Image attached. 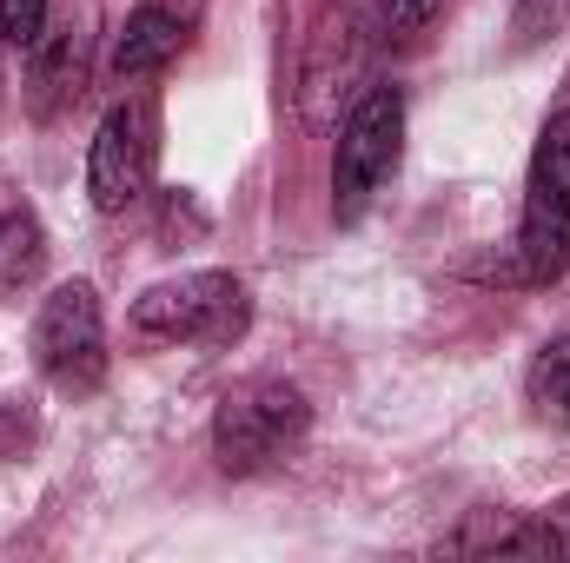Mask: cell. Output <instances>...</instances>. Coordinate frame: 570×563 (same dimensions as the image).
<instances>
[{"label":"cell","instance_id":"7","mask_svg":"<svg viewBox=\"0 0 570 563\" xmlns=\"http://www.w3.org/2000/svg\"><path fill=\"white\" fill-rule=\"evenodd\" d=\"M179 47H186V20H179L173 7H140V13L120 27V40H114V73H120V80H146V73H159Z\"/></svg>","mask_w":570,"mask_h":563},{"label":"cell","instance_id":"12","mask_svg":"<svg viewBox=\"0 0 570 563\" xmlns=\"http://www.w3.org/2000/svg\"><path fill=\"white\" fill-rule=\"evenodd\" d=\"M47 33V0H0V40L7 47H33Z\"/></svg>","mask_w":570,"mask_h":563},{"label":"cell","instance_id":"2","mask_svg":"<svg viewBox=\"0 0 570 563\" xmlns=\"http://www.w3.org/2000/svg\"><path fill=\"white\" fill-rule=\"evenodd\" d=\"M518 266L531 285H558L570 273V100L544 120L531 179H524V226H518Z\"/></svg>","mask_w":570,"mask_h":563},{"label":"cell","instance_id":"4","mask_svg":"<svg viewBox=\"0 0 570 563\" xmlns=\"http://www.w3.org/2000/svg\"><path fill=\"white\" fill-rule=\"evenodd\" d=\"M305 424H312V405H305L298 385L253 378V385H239V392L219 398V412H213V451H219L226 471H266L273 457H285L305 437Z\"/></svg>","mask_w":570,"mask_h":563},{"label":"cell","instance_id":"3","mask_svg":"<svg viewBox=\"0 0 570 563\" xmlns=\"http://www.w3.org/2000/svg\"><path fill=\"white\" fill-rule=\"evenodd\" d=\"M33 365L53 392L87 398L107 385V318L87 279L53 285L33 312Z\"/></svg>","mask_w":570,"mask_h":563},{"label":"cell","instance_id":"6","mask_svg":"<svg viewBox=\"0 0 570 563\" xmlns=\"http://www.w3.org/2000/svg\"><path fill=\"white\" fill-rule=\"evenodd\" d=\"M153 166H159V113L146 100H120L87 152V192L100 213H127L134 199H146L153 186Z\"/></svg>","mask_w":570,"mask_h":563},{"label":"cell","instance_id":"5","mask_svg":"<svg viewBox=\"0 0 570 563\" xmlns=\"http://www.w3.org/2000/svg\"><path fill=\"white\" fill-rule=\"evenodd\" d=\"M399 146H405V93L399 87H372L345 113L338 152H332V206H338V219H358L372 206V192L399 166Z\"/></svg>","mask_w":570,"mask_h":563},{"label":"cell","instance_id":"14","mask_svg":"<svg viewBox=\"0 0 570 563\" xmlns=\"http://www.w3.org/2000/svg\"><path fill=\"white\" fill-rule=\"evenodd\" d=\"M570 13V0H518V13H511V33H518V47H531V40H544L558 20Z\"/></svg>","mask_w":570,"mask_h":563},{"label":"cell","instance_id":"9","mask_svg":"<svg viewBox=\"0 0 570 563\" xmlns=\"http://www.w3.org/2000/svg\"><path fill=\"white\" fill-rule=\"evenodd\" d=\"M464 544H484V551H504V557H570V497L538 511L531 524H498V531L464 537Z\"/></svg>","mask_w":570,"mask_h":563},{"label":"cell","instance_id":"8","mask_svg":"<svg viewBox=\"0 0 570 563\" xmlns=\"http://www.w3.org/2000/svg\"><path fill=\"white\" fill-rule=\"evenodd\" d=\"M80 67H87V40L73 27L40 33L33 40V73H27V107L33 113H60L80 93Z\"/></svg>","mask_w":570,"mask_h":563},{"label":"cell","instance_id":"11","mask_svg":"<svg viewBox=\"0 0 570 563\" xmlns=\"http://www.w3.org/2000/svg\"><path fill=\"white\" fill-rule=\"evenodd\" d=\"M531 405L551 412V418H570V338H551L531 365Z\"/></svg>","mask_w":570,"mask_h":563},{"label":"cell","instance_id":"13","mask_svg":"<svg viewBox=\"0 0 570 563\" xmlns=\"http://www.w3.org/2000/svg\"><path fill=\"white\" fill-rule=\"evenodd\" d=\"M431 13H438V0H379V33L385 40H412V33H425Z\"/></svg>","mask_w":570,"mask_h":563},{"label":"cell","instance_id":"10","mask_svg":"<svg viewBox=\"0 0 570 563\" xmlns=\"http://www.w3.org/2000/svg\"><path fill=\"white\" fill-rule=\"evenodd\" d=\"M47 266V233L27 206H7L0 213V298L7 292H27Z\"/></svg>","mask_w":570,"mask_h":563},{"label":"cell","instance_id":"1","mask_svg":"<svg viewBox=\"0 0 570 563\" xmlns=\"http://www.w3.org/2000/svg\"><path fill=\"white\" fill-rule=\"evenodd\" d=\"M246 285L233 273H179L140 292L134 338L140 345H233L246 332Z\"/></svg>","mask_w":570,"mask_h":563}]
</instances>
